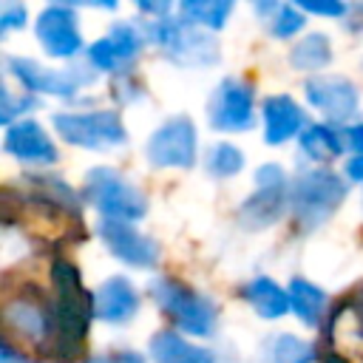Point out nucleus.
I'll return each instance as SVG.
<instances>
[{
    "label": "nucleus",
    "instance_id": "nucleus-5",
    "mask_svg": "<svg viewBox=\"0 0 363 363\" xmlns=\"http://www.w3.org/2000/svg\"><path fill=\"white\" fill-rule=\"evenodd\" d=\"M150 292H153V301L170 315V320L187 332V335H196V337H207L213 335L216 329V303L204 295H196L190 292L187 286L170 281V278H159L150 284Z\"/></svg>",
    "mask_w": 363,
    "mask_h": 363
},
{
    "label": "nucleus",
    "instance_id": "nucleus-33",
    "mask_svg": "<svg viewBox=\"0 0 363 363\" xmlns=\"http://www.w3.org/2000/svg\"><path fill=\"white\" fill-rule=\"evenodd\" d=\"M343 136H346V145L354 150V156H363V125H349Z\"/></svg>",
    "mask_w": 363,
    "mask_h": 363
},
{
    "label": "nucleus",
    "instance_id": "nucleus-26",
    "mask_svg": "<svg viewBox=\"0 0 363 363\" xmlns=\"http://www.w3.org/2000/svg\"><path fill=\"white\" fill-rule=\"evenodd\" d=\"M108 40L113 43V48H116L122 65L130 62V60L139 54V48H142V34H139L130 23H116V26L108 31Z\"/></svg>",
    "mask_w": 363,
    "mask_h": 363
},
{
    "label": "nucleus",
    "instance_id": "nucleus-1",
    "mask_svg": "<svg viewBox=\"0 0 363 363\" xmlns=\"http://www.w3.org/2000/svg\"><path fill=\"white\" fill-rule=\"evenodd\" d=\"M51 281H54V289H57L51 343L65 357H74L82 349V340H85V332H88V323H91V312H94V298L82 289L79 275L68 261H54Z\"/></svg>",
    "mask_w": 363,
    "mask_h": 363
},
{
    "label": "nucleus",
    "instance_id": "nucleus-12",
    "mask_svg": "<svg viewBox=\"0 0 363 363\" xmlns=\"http://www.w3.org/2000/svg\"><path fill=\"white\" fill-rule=\"evenodd\" d=\"M37 40L51 57H74L82 48V34L77 26V14L65 6H48L37 17Z\"/></svg>",
    "mask_w": 363,
    "mask_h": 363
},
{
    "label": "nucleus",
    "instance_id": "nucleus-6",
    "mask_svg": "<svg viewBox=\"0 0 363 363\" xmlns=\"http://www.w3.org/2000/svg\"><path fill=\"white\" fill-rule=\"evenodd\" d=\"M54 128L57 133L77 147L88 150H105V147H119L128 142L125 125L119 113L113 111H88V113H54Z\"/></svg>",
    "mask_w": 363,
    "mask_h": 363
},
{
    "label": "nucleus",
    "instance_id": "nucleus-30",
    "mask_svg": "<svg viewBox=\"0 0 363 363\" xmlns=\"http://www.w3.org/2000/svg\"><path fill=\"white\" fill-rule=\"evenodd\" d=\"M298 9L309 14H332V17H343L349 11L343 3H298Z\"/></svg>",
    "mask_w": 363,
    "mask_h": 363
},
{
    "label": "nucleus",
    "instance_id": "nucleus-34",
    "mask_svg": "<svg viewBox=\"0 0 363 363\" xmlns=\"http://www.w3.org/2000/svg\"><path fill=\"white\" fill-rule=\"evenodd\" d=\"M346 176L352 182H363V156H352L346 162Z\"/></svg>",
    "mask_w": 363,
    "mask_h": 363
},
{
    "label": "nucleus",
    "instance_id": "nucleus-2",
    "mask_svg": "<svg viewBox=\"0 0 363 363\" xmlns=\"http://www.w3.org/2000/svg\"><path fill=\"white\" fill-rule=\"evenodd\" d=\"M346 199V182L326 167L303 170L289 184V210L303 230H315L335 216Z\"/></svg>",
    "mask_w": 363,
    "mask_h": 363
},
{
    "label": "nucleus",
    "instance_id": "nucleus-15",
    "mask_svg": "<svg viewBox=\"0 0 363 363\" xmlns=\"http://www.w3.org/2000/svg\"><path fill=\"white\" fill-rule=\"evenodd\" d=\"M139 309V295H136V286L122 278V275H113L108 281H102L94 292V315L99 320H108V323H128Z\"/></svg>",
    "mask_w": 363,
    "mask_h": 363
},
{
    "label": "nucleus",
    "instance_id": "nucleus-27",
    "mask_svg": "<svg viewBox=\"0 0 363 363\" xmlns=\"http://www.w3.org/2000/svg\"><path fill=\"white\" fill-rule=\"evenodd\" d=\"M303 23L306 20H303V11L298 6H278L269 17V31L275 37H292L295 31L303 28Z\"/></svg>",
    "mask_w": 363,
    "mask_h": 363
},
{
    "label": "nucleus",
    "instance_id": "nucleus-3",
    "mask_svg": "<svg viewBox=\"0 0 363 363\" xmlns=\"http://www.w3.org/2000/svg\"><path fill=\"white\" fill-rule=\"evenodd\" d=\"M88 201L111 221H139L147 213L145 193L113 167H94L85 176Z\"/></svg>",
    "mask_w": 363,
    "mask_h": 363
},
{
    "label": "nucleus",
    "instance_id": "nucleus-18",
    "mask_svg": "<svg viewBox=\"0 0 363 363\" xmlns=\"http://www.w3.org/2000/svg\"><path fill=\"white\" fill-rule=\"evenodd\" d=\"M284 204H289V187H258L241 207V224L247 230H264L281 216Z\"/></svg>",
    "mask_w": 363,
    "mask_h": 363
},
{
    "label": "nucleus",
    "instance_id": "nucleus-9",
    "mask_svg": "<svg viewBox=\"0 0 363 363\" xmlns=\"http://www.w3.org/2000/svg\"><path fill=\"white\" fill-rule=\"evenodd\" d=\"M9 68L11 74L20 79V85L31 94H51V96H71L79 85L94 82V74H82V65H74L68 71H48L43 65H37L34 60H23V57H9Z\"/></svg>",
    "mask_w": 363,
    "mask_h": 363
},
{
    "label": "nucleus",
    "instance_id": "nucleus-31",
    "mask_svg": "<svg viewBox=\"0 0 363 363\" xmlns=\"http://www.w3.org/2000/svg\"><path fill=\"white\" fill-rule=\"evenodd\" d=\"M88 363H145V360H142V354H136V352H130V349H119V352L99 354V357L88 360Z\"/></svg>",
    "mask_w": 363,
    "mask_h": 363
},
{
    "label": "nucleus",
    "instance_id": "nucleus-19",
    "mask_svg": "<svg viewBox=\"0 0 363 363\" xmlns=\"http://www.w3.org/2000/svg\"><path fill=\"white\" fill-rule=\"evenodd\" d=\"M312 357H315V349L306 340L281 332V335L267 337L258 346L252 363H312Z\"/></svg>",
    "mask_w": 363,
    "mask_h": 363
},
{
    "label": "nucleus",
    "instance_id": "nucleus-7",
    "mask_svg": "<svg viewBox=\"0 0 363 363\" xmlns=\"http://www.w3.org/2000/svg\"><path fill=\"white\" fill-rule=\"evenodd\" d=\"M207 113L216 130H224V133L250 130L252 128V85L235 77L221 79L210 96Z\"/></svg>",
    "mask_w": 363,
    "mask_h": 363
},
{
    "label": "nucleus",
    "instance_id": "nucleus-10",
    "mask_svg": "<svg viewBox=\"0 0 363 363\" xmlns=\"http://www.w3.org/2000/svg\"><path fill=\"white\" fill-rule=\"evenodd\" d=\"M306 99L332 122H346L357 113V88L346 77L337 74H318L306 79Z\"/></svg>",
    "mask_w": 363,
    "mask_h": 363
},
{
    "label": "nucleus",
    "instance_id": "nucleus-8",
    "mask_svg": "<svg viewBox=\"0 0 363 363\" xmlns=\"http://www.w3.org/2000/svg\"><path fill=\"white\" fill-rule=\"evenodd\" d=\"M147 159L156 167H190L196 162V128L187 116H173L147 139Z\"/></svg>",
    "mask_w": 363,
    "mask_h": 363
},
{
    "label": "nucleus",
    "instance_id": "nucleus-14",
    "mask_svg": "<svg viewBox=\"0 0 363 363\" xmlns=\"http://www.w3.org/2000/svg\"><path fill=\"white\" fill-rule=\"evenodd\" d=\"M261 113H264V142L267 145H284L286 139L301 136L306 130L303 128V122H306L303 108L284 94L267 96L261 105Z\"/></svg>",
    "mask_w": 363,
    "mask_h": 363
},
{
    "label": "nucleus",
    "instance_id": "nucleus-20",
    "mask_svg": "<svg viewBox=\"0 0 363 363\" xmlns=\"http://www.w3.org/2000/svg\"><path fill=\"white\" fill-rule=\"evenodd\" d=\"M244 298L252 303V309L264 318V320H275L281 318L289 306V292L284 286H278L272 278H255L247 284L244 289Z\"/></svg>",
    "mask_w": 363,
    "mask_h": 363
},
{
    "label": "nucleus",
    "instance_id": "nucleus-21",
    "mask_svg": "<svg viewBox=\"0 0 363 363\" xmlns=\"http://www.w3.org/2000/svg\"><path fill=\"white\" fill-rule=\"evenodd\" d=\"M298 145L312 162H332L343 153L346 139H340V133L332 125H309L298 136Z\"/></svg>",
    "mask_w": 363,
    "mask_h": 363
},
{
    "label": "nucleus",
    "instance_id": "nucleus-32",
    "mask_svg": "<svg viewBox=\"0 0 363 363\" xmlns=\"http://www.w3.org/2000/svg\"><path fill=\"white\" fill-rule=\"evenodd\" d=\"M23 20H26V9L23 6H3V14H0V28L3 31L23 26Z\"/></svg>",
    "mask_w": 363,
    "mask_h": 363
},
{
    "label": "nucleus",
    "instance_id": "nucleus-24",
    "mask_svg": "<svg viewBox=\"0 0 363 363\" xmlns=\"http://www.w3.org/2000/svg\"><path fill=\"white\" fill-rule=\"evenodd\" d=\"M230 11H233V3H221V0L218 3L199 0V3H182L179 6V14L187 23H193L196 28H213V31H218L227 23Z\"/></svg>",
    "mask_w": 363,
    "mask_h": 363
},
{
    "label": "nucleus",
    "instance_id": "nucleus-28",
    "mask_svg": "<svg viewBox=\"0 0 363 363\" xmlns=\"http://www.w3.org/2000/svg\"><path fill=\"white\" fill-rule=\"evenodd\" d=\"M88 62H91L94 68H99V71H116V68L122 65V60H119L113 43H111L108 37L96 40L94 45H88Z\"/></svg>",
    "mask_w": 363,
    "mask_h": 363
},
{
    "label": "nucleus",
    "instance_id": "nucleus-36",
    "mask_svg": "<svg viewBox=\"0 0 363 363\" xmlns=\"http://www.w3.org/2000/svg\"><path fill=\"white\" fill-rule=\"evenodd\" d=\"M357 301H360V320H363V292H360V298H357Z\"/></svg>",
    "mask_w": 363,
    "mask_h": 363
},
{
    "label": "nucleus",
    "instance_id": "nucleus-29",
    "mask_svg": "<svg viewBox=\"0 0 363 363\" xmlns=\"http://www.w3.org/2000/svg\"><path fill=\"white\" fill-rule=\"evenodd\" d=\"M255 184L258 187H286V173L281 164H261L255 170Z\"/></svg>",
    "mask_w": 363,
    "mask_h": 363
},
{
    "label": "nucleus",
    "instance_id": "nucleus-22",
    "mask_svg": "<svg viewBox=\"0 0 363 363\" xmlns=\"http://www.w3.org/2000/svg\"><path fill=\"white\" fill-rule=\"evenodd\" d=\"M286 292H289V306H292V312H295L303 323L315 326V323L320 320V315H323L326 292H323L320 286H315L312 281H306V278H292Z\"/></svg>",
    "mask_w": 363,
    "mask_h": 363
},
{
    "label": "nucleus",
    "instance_id": "nucleus-25",
    "mask_svg": "<svg viewBox=\"0 0 363 363\" xmlns=\"http://www.w3.org/2000/svg\"><path fill=\"white\" fill-rule=\"evenodd\" d=\"M204 167L216 179H230L244 167V153L230 142H216L204 156Z\"/></svg>",
    "mask_w": 363,
    "mask_h": 363
},
{
    "label": "nucleus",
    "instance_id": "nucleus-16",
    "mask_svg": "<svg viewBox=\"0 0 363 363\" xmlns=\"http://www.w3.org/2000/svg\"><path fill=\"white\" fill-rule=\"evenodd\" d=\"M6 323L28 340L54 337V303L48 306L28 295L14 298L11 303H6Z\"/></svg>",
    "mask_w": 363,
    "mask_h": 363
},
{
    "label": "nucleus",
    "instance_id": "nucleus-13",
    "mask_svg": "<svg viewBox=\"0 0 363 363\" xmlns=\"http://www.w3.org/2000/svg\"><path fill=\"white\" fill-rule=\"evenodd\" d=\"M6 153L28 164H51L57 162V147L51 136L34 119H20L6 128Z\"/></svg>",
    "mask_w": 363,
    "mask_h": 363
},
{
    "label": "nucleus",
    "instance_id": "nucleus-4",
    "mask_svg": "<svg viewBox=\"0 0 363 363\" xmlns=\"http://www.w3.org/2000/svg\"><path fill=\"white\" fill-rule=\"evenodd\" d=\"M147 40L159 45L176 65L184 68H199V65H213L218 62V45L210 34L196 28L187 20H153L147 23Z\"/></svg>",
    "mask_w": 363,
    "mask_h": 363
},
{
    "label": "nucleus",
    "instance_id": "nucleus-35",
    "mask_svg": "<svg viewBox=\"0 0 363 363\" xmlns=\"http://www.w3.org/2000/svg\"><path fill=\"white\" fill-rule=\"evenodd\" d=\"M323 363H346V360H340V357H337V354H329V357H326V360H323Z\"/></svg>",
    "mask_w": 363,
    "mask_h": 363
},
{
    "label": "nucleus",
    "instance_id": "nucleus-23",
    "mask_svg": "<svg viewBox=\"0 0 363 363\" xmlns=\"http://www.w3.org/2000/svg\"><path fill=\"white\" fill-rule=\"evenodd\" d=\"M332 62V45L326 34H306L289 51V65L295 71H320Z\"/></svg>",
    "mask_w": 363,
    "mask_h": 363
},
{
    "label": "nucleus",
    "instance_id": "nucleus-17",
    "mask_svg": "<svg viewBox=\"0 0 363 363\" xmlns=\"http://www.w3.org/2000/svg\"><path fill=\"white\" fill-rule=\"evenodd\" d=\"M150 357L156 363H216L210 349L184 340L173 329H162L150 337Z\"/></svg>",
    "mask_w": 363,
    "mask_h": 363
},
{
    "label": "nucleus",
    "instance_id": "nucleus-11",
    "mask_svg": "<svg viewBox=\"0 0 363 363\" xmlns=\"http://www.w3.org/2000/svg\"><path fill=\"white\" fill-rule=\"evenodd\" d=\"M99 238L105 241V247L111 250V255H116L119 261H125L130 267H153L159 261V244L150 235L139 233L128 221H111V218H105L99 224Z\"/></svg>",
    "mask_w": 363,
    "mask_h": 363
}]
</instances>
